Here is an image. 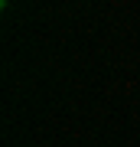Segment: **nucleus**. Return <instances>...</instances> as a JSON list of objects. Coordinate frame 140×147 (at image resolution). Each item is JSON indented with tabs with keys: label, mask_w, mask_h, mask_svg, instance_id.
<instances>
[]
</instances>
